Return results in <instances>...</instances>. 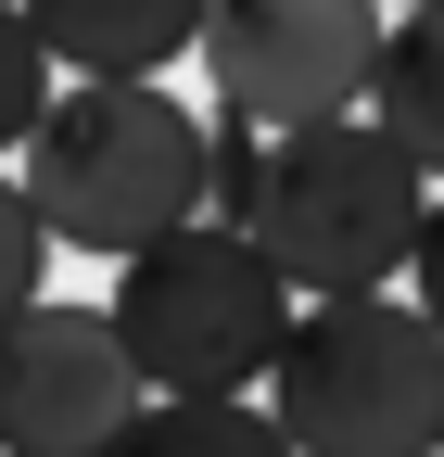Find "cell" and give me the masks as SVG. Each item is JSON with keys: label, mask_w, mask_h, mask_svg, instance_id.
<instances>
[{"label": "cell", "mask_w": 444, "mask_h": 457, "mask_svg": "<svg viewBox=\"0 0 444 457\" xmlns=\"http://www.w3.org/2000/svg\"><path fill=\"white\" fill-rule=\"evenodd\" d=\"M381 64V13L368 0H229L203 13V77L229 114H254L267 140H305V128H343L368 102Z\"/></svg>", "instance_id": "obj_5"}, {"label": "cell", "mask_w": 444, "mask_h": 457, "mask_svg": "<svg viewBox=\"0 0 444 457\" xmlns=\"http://www.w3.org/2000/svg\"><path fill=\"white\" fill-rule=\"evenodd\" d=\"M51 102H64V89H51L38 26H26V13H0V153H13V165H26V140H38V114H51Z\"/></svg>", "instance_id": "obj_11"}, {"label": "cell", "mask_w": 444, "mask_h": 457, "mask_svg": "<svg viewBox=\"0 0 444 457\" xmlns=\"http://www.w3.org/2000/svg\"><path fill=\"white\" fill-rule=\"evenodd\" d=\"M26 26H38V51H51L64 89H165V64L203 51L191 0H51Z\"/></svg>", "instance_id": "obj_7"}, {"label": "cell", "mask_w": 444, "mask_h": 457, "mask_svg": "<svg viewBox=\"0 0 444 457\" xmlns=\"http://www.w3.org/2000/svg\"><path fill=\"white\" fill-rule=\"evenodd\" d=\"M115 343L152 407H242V394L280 369V343L305 318V293L280 267H267V242H242V228H178V242H152L115 267Z\"/></svg>", "instance_id": "obj_1"}, {"label": "cell", "mask_w": 444, "mask_h": 457, "mask_svg": "<svg viewBox=\"0 0 444 457\" xmlns=\"http://www.w3.org/2000/svg\"><path fill=\"white\" fill-rule=\"evenodd\" d=\"M38 267H51V228H38L26 179H0V330H13L26 305H51V293H38Z\"/></svg>", "instance_id": "obj_12"}, {"label": "cell", "mask_w": 444, "mask_h": 457, "mask_svg": "<svg viewBox=\"0 0 444 457\" xmlns=\"http://www.w3.org/2000/svg\"><path fill=\"white\" fill-rule=\"evenodd\" d=\"M26 204L64 254H152L203 228V114L165 89H64L26 140Z\"/></svg>", "instance_id": "obj_2"}, {"label": "cell", "mask_w": 444, "mask_h": 457, "mask_svg": "<svg viewBox=\"0 0 444 457\" xmlns=\"http://www.w3.org/2000/svg\"><path fill=\"white\" fill-rule=\"evenodd\" d=\"M267 420L292 457H444V343L419 305L356 293L305 305L280 369H267Z\"/></svg>", "instance_id": "obj_3"}, {"label": "cell", "mask_w": 444, "mask_h": 457, "mask_svg": "<svg viewBox=\"0 0 444 457\" xmlns=\"http://www.w3.org/2000/svg\"><path fill=\"white\" fill-rule=\"evenodd\" d=\"M115 457H292L267 407H140Z\"/></svg>", "instance_id": "obj_9"}, {"label": "cell", "mask_w": 444, "mask_h": 457, "mask_svg": "<svg viewBox=\"0 0 444 457\" xmlns=\"http://www.w3.org/2000/svg\"><path fill=\"white\" fill-rule=\"evenodd\" d=\"M407 305H419L432 343H444V191H432V228H419V254H407Z\"/></svg>", "instance_id": "obj_13"}, {"label": "cell", "mask_w": 444, "mask_h": 457, "mask_svg": "<svg viewBox=\"0 0 444 457\" xmlns=\"http://www.w3.org/2000/svg\"><path fill=\"white\" fill-rule=\"evenodd\" d=\"M419 228H432V179L368 128V114L305 128V140H267L254 242H267V267H280L305 305H356L381 279H407Z\"/></svg>", "instance_id": "obj_4"}, {"label": "cell", "mask_w": 444, "mask_h": 457, "mask_svg": "<svg viewBox=\"0 0 444 457\" xmlns=\"http://www.w3.org/2000/svg\"><path fill=\"white\" fill-rule=\"evenodd\" d=\"M254 204H267V128L216 102L203 114V228H242L254 242Z\"/></svg>", "instance_id": "obj_10"}, {"label": "cell", "mask_w": 444, "mask_h": 457, "mask_svg": "<svg viewBox=\"0 0 444 457\" xmlns=\"http://www.w3.org/2000/svg\"><path fill=\"white\" fill-rule=\"evenodd\" d=\"M368 128L394 140L419 179H444V0L381 26V64H368Z\"/></svg>", "instance_id": "obj_8"}, {"label": "cell", "mask_w": 444, "mask_h": 457, "mask_svg": "<svg viewBox=\"0 0 444 457\" xmlns=\"http://www.w3.org/2000/svg\"><path fill=\"white\" fill-rule=\"evenodd\" d=\"M152 407L102 305H26L0 330V457H115Z\"/></svg>", "instance_id": "obj_6"}]
</instances>
